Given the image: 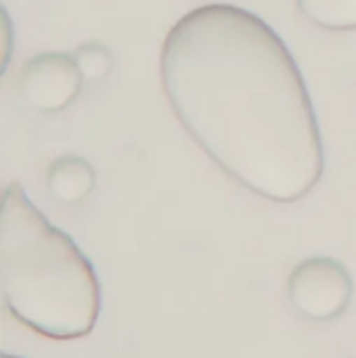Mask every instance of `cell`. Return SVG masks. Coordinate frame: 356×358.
Wrapping results in <instances>:
<instances>
[{
    "label": "cell",
    "instance_id": "6da1fadb",
    "mask_svg": "<svg viewBox=\"0 0 356 358\" xmlns=\"http://www.w3.org/2000/svg\"><path fill=\"white\" fill-rule=\"evenodd\" d=\"M159 73L183 128L241 187L294 203L319 185L325 151L306 82L258 15L193 8L168 31Z\"/></svg>",
    "mask_w": 356,
    "mask_h": 358
},
{
    "label": "cell",
    "instance_id": "7a4b0ae2",
    "mask_svg": "<svg viewBox=\"0 0 356 358\" xmlns=\"http://www.w3.org/2000/svg\"><path fill=\"white\" fill-rule=\"evenodd\" d=\"M0 289L19 323L59 342L88 336L101 313L90 260L44 218L19 182H10L2 197Z\"/></svg>",
    "mask_w": 356,
    "mask_h": 358
},
{
    "label": "cell",
    "instance_id": "3957f363",
    "mask_svg": "<svg viewBox=\"0 0 356 358\" xmlns=\"http://www.w3.org/2000/svg\"><path fill=\"white\" fill-rule=\"evenodd\" d=\"M355 281L348 268L329 256H313L294 266L287 279V298L294 310L317 323L336 321L353 302Z\"/></svg>",
    "mask_w": 356,
    "mask_h": 358
},
{
    "label": "cell",
    "instance_id": "277c9868",
    "mask_svg": "<svg viewBox=\"0 0 356 358\" xmlns=\"http://www.w3.org/2000/svg\"><path fill=\"white\" fill-rule=\"evenodd\" d=\"M82 82L84 78L71 55L40 52L23 65L19 86L23 101L31 109L55 113L76 101Z\"/></svg>",
    "mask_w": 356,
    "mask_h": 358
},
{
    "label": "cell",
    "instance_id": "5b68a950",
    "mask_svg": "<svg viewBox=\"0 0 356 358\" xmlns=\"http://www.w3.org/2000/svg\"><path fill=\"white\" fill-rule=\"evenodd\" d=\"M97 174L90 162L80 155L57 157L46 172V187L61 203H78L94 189Z\"/></svg>",
    "mask_w": 356,
    "mask_h": 358
},
{
    "label": "cell",
    "instance_id": "8992f818",
    "mask_svg": "<svg viewBox=\"0 0 356 358\" xmlns=\"http://www.w3.org/2000/svg\"><path fill=\"white\" fill-rule=\"evenodd\" d=\"M296 4L311 23L323 29H356V0H296Z\"/></svg>",
    "mask_w": 356,
    "mask_h": 358
},
{
    "label": "cell",
    "instance_id": "52a82bcc",
    "mask_svg": "<svg viewBox=\"0 0 356 358\" xmlns=\"http://www.w3.org/2000/svg\"><path fill=\"white\" fill-rule=\"evenodd\" d=\"M84 80H103L113 69V55L105 44L86 42L71 55Z\"/></svg>",
    "mask_w": 356,
    "mask_h": 358
},
{
    "label": "cell",
    "instance_id": "ba28073f",
    "mask_svg": "<svg viewBox=\"0 0 356 358\" xmlns=\"http://www.w3.org/2000/svg\"><path fill=\"white\" fill-rule=\"evenodd\" d=\"M0 358H19V357H13V355H6V352H4Z\"/></svg>",
    "mask_w": 356,
    "mask_h": 358
}]
</instances>
